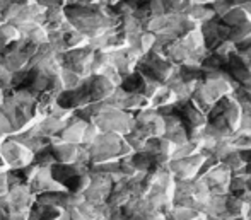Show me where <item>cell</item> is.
I'll return each mask as SVG.
<instances>
[{"mask_svg":"<svg viewBox=\"0 0 251 220\" xmlns=\"http://www.w3.org/2000/svg\"><path fill=\"white\" fill-rule=\"evenodd\" d=\"M0 157H2L3 164L9 166L10 169H17L31 164L33 152L17 140H3L0 144Z\"/></svg>","mask_w":251,"mask_h":220,"instance_id":"obj_3","label":"cell"},{"mask_svg":"<svg viewBox=\"0 0 251 220\" xmlns=\"http://www.w3.org/2000/svg\"><path fill=\"white\" fill-rule=\"evenodd\" d=\"M51 177L60 184V188L70 193H82L89 184V168L79 162L50 166Z\"/></svg>","mask_w":251,"mask_h":220,"instance_id":"obj_1","label":"cell"},{"mask_svg":"<svg viewBox=\"0 0 251 220\" xmlns=\"http://www.w3.org/2000/svg\"><path fill=\"white\" fill-rule=\"evenodd\" d=\"M9 191V183H7V174L0 171V198Z\"/></svg>","mask_w":251,"mask_h":220,"instance_id":"obj_8","label":"cell"},{"mask_svg":"<svg viewBox=\"0 0 251 220\" xmlns=\"http://www.w3.org/2000/svg\"><path fill=\"white\" fill-rule=\"evenodd\" d=\"M250 210V205L245 203L238 195H229L227 200H226V212H227L231 217L239 219V217H246Z\"/></svg>","mask_w":251,"mask_h":220,"instance_id":"obj_7","label":"cell"},{"mask_svg":"<svg viewBox=\"0 0 251 220\" xmlns=\"http://www.w3.org/2000/svg\"><path fill=\"white\" fill-rule=\"evenodd\" d=\"M207 220H222L221 217H214V219H207Z\"/></svg>","mask_w":251,"mask_h":220,"instance_id":"obj_10","label":"cell"},{"mask_svg":"<svg viewBox=\"0 0 251 220\" xmlns=\"http://www.w3.org/2000/svg\"><path fill=\"white\" fill-rule=\"evenodd\" d=\"M62 214V210L51 205H45L40 201H34L31 205L29 212L26 215V220H56Z\"/></svg>","mask_w":251,"mask_h":220,"instance_id":"obj_4","label":"cell"},{"mask_svg":"<svg viewBox=\"0 0 251 220\" xmlns=\"http://www.w3.org/2000/svg\"><path fill=\"white\" fill-rule=\"evenodd\" d=\"M207 157H208V154L200 152V154L192 155V157L176 159V161L169 162L168 169L176 181H193L200 176L201 166H203Z\"/></svg>","mask_w":251,"mask_h":220,"instance_id":"obj_2","label":"cell"},{"mask_svg":"<svg viewBox=\"0 0 251 220\" xmlns=\"http://www.w3.org/2000/svg\"><path fill=\"white\" fill-rule=\"evenodd\" d=\"M245 172H246V174H248V176H251V161L246 162V169H245Z\"/></svg>","mask_w":251,"mask_h":220,"instance_id":"obj_9","label":"cell"},{"mask_svg":"<svg viewBox=\"0 0 251 220\" xmlns=\"http://www.w3.org/2000/svg\"><path fill=\"white\" fill-rule=\"evenodd\" d=\"M168 220H207L208 217L201 210H195V208L188 207H178L173 205L171 210L166 212Z\"/></svg>","mask_w":251,"mask_h":220,"instance_id":"obj_5","label":"cell"},{"mask_svg":"<svg viewBox=\"0 0 251 220\" xmlns=\"http://www.w3.org/2000/svg\"><path fill=\"white\" fill-rule=\"evenodd\" d=\"M226 200L227 196H217V195H212L207 201L203 203V207L200 208L208 219L214 217H222V214L226 212Z\"/></svg>","mask_w":251,"mask_h":220,"instance_id":"obj_6","label":"cell"}]
</instances>
